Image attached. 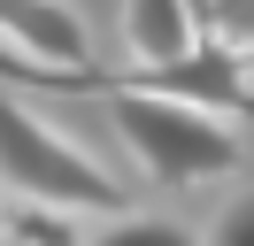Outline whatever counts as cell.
<instances>
[{
    "instance_id": "6da1fadb",
    "label": "cell",
    "mask_w": 254,
    "mask_h": 246,
    "mask_svg": "<svg viewBox=\"0 0 254 246\" xmlns=\"http://www.w3.org/2000/svg\"><path fill=\"white\" fill-rule=\"evenodd\" d=\"M100 100L116 116V138L131 146V162L154 184H208V177L239 169V131L208 108L146 92V85H100Z\"/></svg>"
},
{
    "instance_id": "7a4b0ae2",
    "label": "cell",
    "mask_w": 254,
    "mask_h": 246,
    "mask_svg": "<svg viewBox=\"0 0 254 246\" xmlns=\"http://www.w3.org/2000/svg\"><path fill=\"white\" fill-rule=\"evenodd\" d=\"M0 184H16L31 208L54 215H124V184L31 100H8V92H0Z\"/></svg>"
},
{
    "instance_id": "3957f363",
    "label": "cell",
    "mask_w": 254,
    "mask_h": 246,
    "mask_svg": "<svg viewBox=\"0 0 254 246\" xmlns=\"http://www.w3.org/2000/svg\"><path fill=\"white\" fill-rule=\"evenodd\" d=\"M93 39L69 0H0V69L39 77V69H85Z\"/></svg>"
},
{
    "instance_id": "277c9868",
    "label": "cell",
    "mask_w": 254,
    "mask_h": 246,
    "mask_svg": "<svg viewBox=\"0 0 254 246\" xmlns=\"http://www.w3.org/2000/svg\"><path fill=\"white\" fill-rule=\"evenodd\" d=\"M200 15L185 0H124V46H131V69H170L200 46Z\"/></svg>"
},
{
    "instance_id": "5b68a950",
    "label": "cell",
    "mask_w": 254,
    "mask_h": 246,
    "mask_svg": "<svg viewBox=\"0 0 254 246\" xmlns=\"http://www.w3.org/2000/svg\"><path fill=\"white\" fill-rule=\"evenodd\" d=\"M85 246H200V231L170 223V215H108Z\"/></svg>"
},
{
    "instance_id": "8992f818",
    "label": "cell",
    "mask_w": 254,
    "mask_h": 246,
    "mask_svg": "<svg viewBox=\"0 0 254 246\" xmlns=\"http://www.w3.org/2000/svg\"><path fill=\"white\" fill-rule=\"evenodd\" d=\"M200 246H254V192H231L216 215H208Z\"/></svg>"
},
{
    "instance_id": "52a82bcc",
    "label": "cell",
    "mask_w": 254,
    "mask_h": 246,
    "mask_svg": "<svg viewBox=\"0 0 254 246\" xmlns=\"http://www.w3.org/2000/svg\"><path fill=\"white\" fill-rule=\"evenodd\" d=\"M208 39L239 46V54L254 62V0H216V23H208Z\"/></svg>"
},
{
    "instance_id": "ba28073f",
    "label": "cell",
    "mask_w": 254,
    "mask_h": 246,
    "mask_svg": "<svg viewBox=\"0 0 254 246\" xmlns=\"http://www.w3.org/2000/svg\"><path fill=\"white\" fill-rule=\"evenodd\" d=\"M185 8H192V15H200V31H208V23H216V0H185Z\"/></svg>"
}]
</instances>
